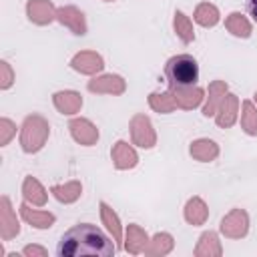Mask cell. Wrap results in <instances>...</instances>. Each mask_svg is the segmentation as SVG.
<instances>
[{
  "label": "cell",
  "instance_id": "7402d4cb",
  "mask_svg": "<svg viewBox=\"0 0 257 257\" xmlns=\"http://www.w3.org/2000/svg\"><path fill=\"white\" fill-rule=\"evenodd\" d=\"M189 153L195 161H201V163H211L217 159L219 155V145L211 139H197L191 143L189 147Z\"/></svg>",
  "mask_w": 257,
  "mask_h": 257
},
{
  "label": "cell",
  "instance_id": "7a4b0ae2",
  "mask_svg": "<svg viewBox=\"0 0 257 257\" xmlns=\"http://www.w3.org/2000/svg\"><path fill=\"white\" fill-rule=\"evenodd\" d=\"M165 78L169 82V88L193 86L199 80V64L191 54L171 56L165 64Z\"/></svg>",
  "mask_w": 257,
  "mask_h": 257
},
{
  "label": "cell",
  "instance_id": "4fadbf2b",
  "mask_svg": "<svg viewBox=\"0 0 257 257\" xmlns=\"http://www.w3.org/2000/svg\"><path fill=\"white\" fill-rule=\"evenodd\" d=\"M237 112H239V98H237V94L227 92L225 98L221 100L217 112H215V122H217L221 128H229V126L235 124Z\"/></svg>",
  "mask_w": 257,
  "mask_h": 257
},
{
  "label": "cell",
  "instance_id": "44dd1931",
  "mask_svg": "<svg viewBox=\"0 0 257 257\" xmlns=\"http://www.w3.org/2000/svg\"><path fill=\"white\" fill-rule=\"evenodd\" d=\"M185 221L193 227H199V225H205V221L209 219V209L205 205V201L201 197H191L185 205Z\"/></svg>",
  "mask_w": 257,
  "mask_h": 257
},
{
  "label": "cell",
  "instance_id": "cb8c5ba5",
  "mask_svg": "<svg viewBox=\"0 0 257 257\" xmlns=\"http://www.w3.org/2000/svg\"><path fill=\"white\" fill-rule=\"evenodd\" d=\"M50 193H52V197H54L58 203L68 205V203H74V201L80 197V193H82V183H80V181H68V183H64V185H54V187H50Z\"/></svg>",
  "mask_w": 257,
  "mask_h": 257
},
{
  "label": "cell",
  "instance_id": "8992f818",
  "mask_svg": "<svg viewBox=\"0 0 257 257\" xmlns=\"http://www.w3.org/2000/svg\"><path fill=\"white\" fill-rule=\"evenodd\" d=\"M20 233V223L16 219V211L10 205L6 195L0 197V237L2 241H10Z\"/></svg>",
  "mask_w": 257,
  "mask_h": 257
},
{
  "label": "cell",
  "instance_id": "603a6c76",
  "mask_svg": "<svg viewBox=\"0 0 257 257\" xmlns=\"http://www.w3.org/2000/svg\"><path fill=\"white\" fill-rule=\"evenodd\" d=\"M223 247L215 231H205L199 237V243L195 247V257H221Z\"/></svg>",
  "mask_w": 257,
  "mask_h": 257
},
{
  "label": "cell",
  "instance_id": "ffe728a7",
  "mask_svg": "<svg viewBox=\"0 0 257 257\" xmlns=\"http://www.w3.org/2000/svg\"><path fill=\"white\" fill-rule=\"evenodd\" d=\"M227 82L225 80H213L209 82V88H207V102L203 106V116H213L221 104V100L225 98L227 94Z\"/></svg>",
  "mask_w": 257,
  "mask_h": 257
},
{
  "label": "cell",
  "instance_id": "484cf974",
  "mask_svg": "<svg viewBox=\"0 0 257 257\" xmlns=\"http://www.w3.org/2000/svg\"><path fill=\"white\" fill-rule=\"evenodd\" d=\"M225 28L237 38H249L251 36V22L241 12H231L225 18Z\"/></svg>",
  "mask_w": 257,
  "mask_h": 257
},
{
  "label": "cell",
  "instance_id": "ac0fdd59",
  "mask_svg": "<svg viewBox=\"0 0 257 257\" xmlns=\"http://www.w3.org/2000/svg\"><path fill=\"white\" fill-rule=\"evenodd\" d=\"M98 209H100L102 225H104V227H106V231L112 235L114 245H116V247H122L124 239H122V229H120V219H118V215H116V213H114V209H112L110 205H106V203H100V205H98Z\"/></svg>",
  "mask_w": 257,
  "mask_h": 257
},
{
  "label": "cell",
  "instance_id": "2e32d148",
  "mask_svg": "<svg viewBox=\"0 0 257 257\" xmlns=\"http://www.w3.org/2000/svg\"><path fill=\"white\" fill-rule=\"evenodd\" d=\"M52 102L60 114H76L82 106V96L76 90H58L54 92Z\"/></svg>",
  "mask_w": 257,
  "mask_h": 257
},
{
  "label": "cell",
  "instance_id": "e575fe53",
  "mask_svg": "<svg viewBox=\"0 0 257 257\" xmlns=\"http://www.w3.org/2000/svg\"><path fill=\"white\" fill-rule=\"evenodd\" d=\"M253 98H255V102H257V92H255V94H253Z\"/></svg>",
  "mask_w": 257,
  "mask_h": 257
},
{
  "label": "cell",
  "instance_id": "83f0119b",
  "mask_svg": "<svg viewBox=\"0 0 257 257\" xmlns=\"http://www.w3.org/2000/svg\"><path fill=\"white\" fill-rule=\"evenodd\" d=\"M149 106L155 110V112H161V114H169L177 108V102H175V96L171 90H165V92H151L149 94Z\"/></svg>",
  "mask_w": 257,
  "mask_h": 257
},
{
  "label": "cell",
  "instance_id": "5b68a950",
  "mask_svg": "<svg viewBox=\"0 0 257 257\" xmlns=\"http://www.w3.org/2000/svg\"><path fill=\"white\" fill-rule=\"evenodd\" d=\"M221 233L227 239H241L249 231V215L245 209H231L221 219Z\"/></svg>",
  "mask_w": 257,
  "mask_h": 257
},
{
  "label": "cell",
  "instance_id": "d4e9b609",
  "mask_svg": "<svg viewBox=\"0 0 257 257\" xmlns=\"http://www.w3.org/2000/svg\"><path fill=\"white\" fill-rule=\"evenodd\" d=\"M175 247V241L169 233H157L153 239H149V245L145 249V253L149 257H163L167 253H171Z\"/></svg>",
  "mask_w": 257,
  "mask_h": 257
},
{
  "label": "cell",
  "instance_id": "4316f807",
  "mask_svg": "<svg viewBox=\"0 0 257 257\" xmlns=\"http://www.w3.org/2000/svg\"><path fill=\"white\" fill-rule=\"evenodd\" d=\"M173 28H175V34L179 36V40H181V42L189 44V42H193V40H195L193 22H191V18H189L185 12H181V10H177V12H175Z\"/></svg>",
  "mask_w": 257,
  "mask_h": 257
},
{
  "label": "cell",
  "instance_id": "7c38bea8",
  "mask_svg": "<svg viewBox=\"0 0 257 257\" xmlns=\"http://www.w3.org/2000/svg\"><path fill=\"white\" fill-rule=\"evenodd\" d=\"M169 90L173 92L177 106L183 108V110H193V108H197V106L201 104V100L205 98L203 88H199V86H195V84H193V86H175V88H169Z\"/></svg>",
  "mask_w": 257,
  "mask_h": 257
},
{
  "label": "cell",
  "instance_id": "1f68e13d",
  "mask_svg": "<svg viewBox=\"0 0 257 257\" xmlns=\"http://www.w3.org/2000/svg\"><path fill=\"white\" fill-rule=\"evenodd\" d=\"M12 82H14V72H12L10 64L6 60H0V88L6 90L12 86Z\"/></svg>",
  "mask_w": 257,
  "mask_h": 257
},
{
  "label": "cell",
  "instance_id": "4dcf8cb0",
  "mask_svg": "<svg viewBox=\"0 0 257 257\" xmlns=\"http://www.w3.org/2000/svg\"><path fill=\"white\" fill-rule=\"evenodd\" d=\"M16 135V124L10 118H0V147H6Z\"/></svg>",
  "mask_w": 257,
  "mask_h": 257
},
{
  "label": "cell",
  "instance_id": "f1b7e54d",
  "mask_svg": "<svg viewBox=\"0 0 257 257\" xmlns=\"http://www.w3.org/2000/svg\"><path fill=\"white\" fill-rule=\"evenodd\" d=\"M195 22L205 26V28H211L219 22V8L211 2H201L197 8H195V14H193Z\"/></svg>",
  "mask_w": 257,
  "mask_h": 257
},
{
  "label": "cell",
  "instance_id": "277c9868",
  "mask_svg": "<svg viewBox=\"0 0 257 257\" xmlns=\"http://www.w3.org/2000/svg\"><path fill=\"white\" fill-rule=\"evenodd\" d=\"M128 128H131L133 145H137L141 149H153L157 145V133H155L153 122L147 114H143V112L135 114L128 122Z\"/></svg>",
  "mask_w": 257,
  "mask_h": 257
},
{
  "label": "cell",
  "instance_id": "5bb4252c",
  "mask_svg": "<svg viewBox=\"0 0 257 257\" xmlns=\"http://www.w3.org/2000/svg\"><path fill=\"white\" fill-rule=\"evenodd\" d=\"M110 157H112V165H114V169H118V171L133 169V167H137V163H139V155H137V151H135L126 141H116V143L112 145Z\"/></svg>",
  "mask_w": 257,
  "mask_h": 257
},
{
  "label": "cell",
  "instance_id": "d590c367",
  "mask_svg": "<svg viewBox=\"0 0 257 257\" xmlns=\"http://www.w3.org/2000/svg\"><path fill=\"white\" fill-rule=\"evenodd\" d=\"M104 2H114V0H104Z\"/></svg>",
  "mask_w": 257,
  "mask_h": 257
},
{
  "label": "cell",
  "instance_id": "9a60e30c",
  "mask_svg": "<svg viewBox=\"0 0 257 257\" xmlns=\"http://www.w3.org/2000/svg\"><path fill=\"white\" fill-rule=\"evenodd\" d=\"M147 245H149L147 231L143 227H139L137 223H131L126 227V231H124V243H122L124 251L131 253V255H139V253H143L147 249Z\"/></svg>",
  "mask_w": 257,
  "mask_h": 257
},
{
  "label": "cell",
  "instance_id": "e0dca14e",
  "mask_svg": "<svg viewBox=\"0 0 257 257\" xmlns=\"http://www.w3.org/2000/svg\"><path fill=\"white\" fill-rule=\"evenodd\" d=\"M18 211H20V217H22L28 225H32V227H36V229H48V227H52L54 221H56V217H54L50 211H36V209H30V203H26V201L18 207Z\"/></svg>",
  "mask_w": 257,
  "mask_h": 257
},
{
  "label": "cell",
  "instance_id": "6da1fadb",
  "mask_svg": "<svg viewBox=\"0 0 257 257\" xmlns=\"http://www.w3.org/2000/svg\"><path fill=\"white\" fill-rule=\"evenodd\" d=\"M116 245L96 227L90 223H78L68 229L58 241V257H110L114 255Z\"/></svg>",
  "mask_w": 257,
  "mask_h": 257
},
{
  "label": "cell",
  "instance_id": "f546056e",
  "mask_svg": "<svg viewBox=\"0 0 257 257\" xmlns=\"http://www.w3.org/2000/svg\"><path fill=\"white\" fill-rule=\"evenodd\" d=\"M241 128L247 135L257 137V108L251 100H243L241 104Z\"/></svg>",
  "mask_w": 257,
  "mask_h": 257
},
{
  "label": "cell",
  "instance_id": "ba28073f",
  "mask_svg": "<svg viewBox=\"0 0 257 257\" xmlns=\"http://www.w3.org/2000/svg\"><path fill=\"white\" fill-rule=\"evenodd\" d=\"M56 10L50 0H28L26 2V16L32 24L46 26L52 20H56Z\"/></svg>",
  "mask_w": 257,
  "mask_h": 257
},
{
  "label": "cell",
  "instance_id": "3957f363",
  "mask_svg": "<svg viewBox=\"0 0 257 257\" xmlns=\"http://www.w3.org/2000/svg\"><path fill=\"white\" fill-rule=\"evenodd\" d=\"M48 135H50V124L44 116L40 114H28L20 126V145H22V151L32 155V153H38L46 141H48Z\"/></svg>",
  "mask_w": 257,
  "mask_h": 257
},
{
  "label": "cell",
  "instance_id": "836d02e7",
  "mask_svg": "<svg viewBox=\"0 0 257 257\" xmlns=\"http://www.w3.org/2000/svg\"><path fill=\"white\" fill-rule=\"evenodd\" d=\"M247 12L253 16V20L257 22V0H247Z\"/></svg>",
  "mask_w": 257,
  "mask_h": 257
},
{
  "label": "cell",
  "instance_id": "8fae6325",
  "mask_svg": "<svg viewBox=\"0 0 257 257\" xmlns=\"http://www.w3.org/2000/svg\"><path fill=\"white\" fill-rule=\"evenodd\" d=\"M68 128H70L72 139L78 145L90 147V145H96V141H98V128L88 118H82V116L80 118H72L68 122Z\"/></svg>",
  "mask_w": 257,
  "mask_h": 257
},
{
  "label": "cell",
  "instance_id": "52a82bcc",
  "mask_svg": "<svg viewBox=\"0 0 257 257\" xmlns=\"http://www.w3.org/2000/svg\"><path fill=\"white\" fill-rule=\"evenodd\" d=\"M86 88L96 94H122L126 90V82L118 74H100L90 78Z\"/></svg>",
  "mask_w": 257,
  "mask_h": 257
},
{
  "label": "cell",
  "instance_id": "d6986e66",
  "mask_svg": "<svg viewBox=\"0 0 257 257\" xmlns=\"http://www.w3.org/2000/svg\"><path fill=\"white\" fill-rule=\"evenodd\" d=\"M22 197H24L26 203H30V205H34V207H42V205H46L48 193H46V189L40 185L38 179H34V177H24V181H22Z\"/></svg>",
  "mask_w": 257,
  "mask_h": 257
},
{
  "label": "cell",
  "instance_id": "d6a6232c",
  "mask_svg": "<svg viewBox=\"0 0 257 257\" xmlns=\"http://www.w3.org/2000/svg\"><path fill=\"white\" fill-rule=\"evenodd\" d=\"M22 255H26V257H34V255H38V257H46L48 251H46L44 247H38V245H26V247L22 249Z\"/></svg>",
  "mask_w": 257,
  "mask_h": 257
},
{
  "label": "cell",
  "instance_id": "30bf717a",
  "mask_svg": "<svg viewBox=\"0 0 257 257\" xmlns=\"http://www.w3.org/2000/svg\"><path fill=\"white\" fill-rule=\"evenodd\" d=\"M70 66L80 74H96V72H100L104 68V60L94 50H82V52L72 56Z\"/></svg>",
  "mask_w": 257,
  "mask_h": 257
},
{
  "label": "cell",
  "instance_id": "9c48e42d",
  "mask_svg": "<svg viewBox=\"0 0 257 257\" xmlns=\"http://www.w3.org/2000/svg\"><path fill=\"white\" fill-rule=\"evenodd\" d=\"M56 20H58L62 26L70 28L76 36L86 34V18H84L82 10L76 8V6H60V8L56 10Z\"/></svg>",
  "mask_w": 257,
  "mask_h": 257
}]
</instances>
